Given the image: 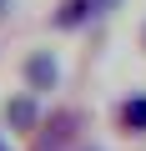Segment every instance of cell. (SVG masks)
I'll return each instance as SVG.
<instances>
[{
    "label": "cell",
    "mask_w": 146,
    "mask_h": 151,
    "mask_svg": "<svg viewBox=\"0 0 146 151\" xmlns=\"http://www.w3.org/2000/svg\"><path fill=\"white\" fill-rule=\"evenodd\" d=\"M0 151H5V146H0Z\"/></svg>",
    "instance_id": "8992f818"
},
{
    "label": "cell",
    "mask_w": 146,
    "mask_h": 151,
    "mask_svg": "<svg viewBox=\"0 0 146 151\" xmlns=\"http://www.w3.org/2000/svg\"><path fill=\"white\" fill-rule=\"evenodd\" d=\"M121 121H126V131H146V96L126 101V106H121Z\"/></svg>",
    "instance_id": "3957f363"
},
{
    "label": "cell",
    "mask_w": 146,
    "mask_h": 151,
    "mask_svg": "<svg viewBox=\"0 0 146 151\" xmlns=\"http://www.w3.org/2000/svg\"><path fill=\"white\" fill-rule=\"evenodd\" d=\"M5 116H10V126H15V131H30V126H35V101H30V96H20V101H10V111H5Z\"/></svg>",
    "instance_id": "7a4b0ae2"
},
{
    "label": "cell",
    "mask_w": 146,
    "mask_h": 151,
    "mask_svg": "<svg viewBox=\"0 0 146 151\" xmlns=\"http://www.w3.org/2000/svg\"><path fill=\"white\" fill-rule=\"evenodd\" d=\"M25 81H30V86H35V91H50V86H55V60H50V55H45V50H40V55H30V60H25Z\"/></svg>",
    "instance_id": "6da1fadb"
},
{
    "label": "cell",
    "mask_w": 146,
    "mask_h": 151,
    "mask_svg": "<svg viewBox=\"0 0 146 151\" xmlns=\"http://www.w3.org/2000/svg\"><path fill=\"white\" fill-rule=\"evenodd\" d=\"M86 10H91V0H65L60 15H55V25H81V20H86Z\"/></svg>",
    "instance_id": "277c9868"
},
{
    "label": "cell",
    "mask_w": 146,
    "mask_h": 151,
    "mask_svg": "<svg viewBox=\"0 0 146 151\" xmlns=\"http://www.w3.org/2000/svg\"><path fill=\"white\" fill-rule=\"evenodd\" d=\"M141 40H146V30H141Z\"/></svg>",
    "instance_id": "5b68a950"
}]
</instances>
